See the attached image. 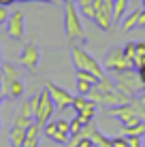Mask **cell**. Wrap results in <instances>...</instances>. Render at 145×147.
<instances>
[{"label":"cell","instance_id":"cell-1","mask_svg":"<svg viewBox=\"0 0 145 147\" xmlns=\"http://www.w3.org/2000/svg\"><path fill=\"white\" fill-rule=\"evenodd\" d=\"M64 34H66L71 45H86L88 43L86 28H83V22H81V13H79V7L75 2L64 4Z\"/></svg>","mask_w":145,"mask_h":147},{"label":"cell","instance_id":"cell-2","mask_svg":"<svg viewBox=\"0 0 145 147\" xmlns=\"http://www.w3.org/2000/svg\"><path fill=\"white\" fill-rule=\"evenodd\" d=\"M71 58H73V64H75V68H77V70H83V73L96 75L98 81L107 77V75H105L103 64L98 62L92 53H88L81 45H71Z\"/></svg>","mask_w":145,"mask_h":147},{"label":"cell","instance_id":"cell-3","mask_svg":"<svg viewBox=\"0 0 145 147\" xmlns=\"http://www.w3.org/2000/svg\"><path fill=\"white\" fill-rule=\"evenodd\" d=\"M32 107H34V121H36L41 128L51 121V115H53V109H56V102H53L51 94L47 92V90H43L41 94L32 96Z\"/></svg>","mask_w":145,"mask_h":147},{"label":"cell","instance_id":"cell-4","mask_svg":"<svg viewBox=\"0 0 145 147\" xmlns=\"http://www.w3.org/2000/svg\"><path fill=\"white\" fill-rule=\"evenodd\" d=\"M103 68L105 73L119 75V73H126V70H132V62L128 60V55L124 53L122 47H111L103 58Z\"/></svg>","mask_w":145,"mask_h":147},{"label":"cell","instance_id":"cell-5","mask_svg":"<svg viewBox=\"0 0 145 147\" xmlns=\"http://www.w3.org/2000/svg\"><path fill=\"white\" fill-rule=\"evenodd\" d=\"M115 85L122 92H126L128 96H134L137 92H143V81H141V77H139V73L134 75L132 70H126V73H119V75H115Z\"/></svg>","mask_w":145,"mask_h":147},{"label":"cell","instance_id":"cell-6","mask_svg":"<svg viewBox=\"0 0 145 147\" xmlns=\"http://www.w3.org/2000/svg\"><path fill=\"white\" fill-rule=\"evenodd\" d=\"M45 90L51 94V98H53V102H56L58 111H64L66 107H73V98H75V96L68 92L66 88H62V85H58V83H51V81H47Z\"/></svg>","mask_w":145,"mask_h":147},{"label":"cell","instance_id":"cell-7","mask_svg":"<svg viewBox=\"0 0 145 147\" xmlns=\"http://www.w3.org/2000/svg\"><path fill=\"white\" fill-rule=\"evenodd\" d=\"M17 62L22 64V66H26L28 70H36L38 64H41V49H38L36 43H28L24 45L22 53H19Z\"/></svg>","mask_w":145,"mask_h":147},{"label":"cell","instance_id":"cell-8","mask_svg":"<svg viewBox=\"0 0 145 147\" xmlns=\"http://www.w3.org/2000/svg\"><path fill=\"white\" fill-rule=\"evenodd\" d=\"M109 115H115L117 121L124 126V128H128V126H134V124H139V121H143V119L137 115V111H134V107H132L130 102L122 105V107H115V109H109Z\"/></svg>","mask_w":145,"mask_h":147},{"label":"cell","instance_id":"cell-9","mask_svg":"<svg viewBox=\"0 0 145 147\" xmlns=\"http://www.w3.org/2000/svg\"><path fill=\"white\" fill-rule=\"evenodd\" d=\"M7 32L13 40L24 38V34H26V17H24L22 11L11 13V17H9V22H7Z\"/></svg>","mask_w":145,"mask_h":147},{"label":"cell","instance_id":"cell-10","mask_svg":"<svg viewBox=\"0 0 145 147\" xmlns=\"http://www.w3.org/2000/svg\"><path fill=\"white\" fill-rule=\"evenodd\" d=\"M43 132H45L47 139H51L53 143H60V145H68V141H71V134L64 132V130H60V126L56 121H49V124L43 128Z\"/></svg>","mask_w":145,"mask_h":147},{"label":"cell","instance_id":"cell-11","mask_svg":"<svg viewBox=\"0 0 145 147\" xmlns=\"http://www.w3.org/2000/svg\"><path fill=\"white\" fill-rule=\"evenodd\" d=\"M17 79H19L17 68H15L11 62H4V75H2V94H7V90L11 88V83H15Z\"/></svg>","mask_w":145,"mask_h":147},{"label":"cell","instance_id":"cell-12","mask_svg":"<svg viewBox=\"0 0 145 147\" xmlns=\"http://www.w3.org/2000/svg\"><path fill=\"white\" fill-rule=\"evenodd\" d=\"M139 15H141V9H134V11H130L126 15V17L122 19V30L124 32H130V30L137 28V24H139Z\"/></svg>","mask_w":145,"mask_h":147},{"label":"cell","instance_id":"cell-13","mask_svg":"<svg viewBox=\"0 0 145 147\" xmlns=\"http://www.w3.org/2000/svg\"><path fill=\"white\" fill-rule=\"evenodd\" d=\"M96 111H98V105L92 100V102H90V107H86L81 113H77V117H79V121H81L83 126H86V124H90V121H94V117H96Z\"/></svg>","mask_w":145,"mask_h":147},{"label":"cell","instance_id":"cell-14","mask_svg":"<svg viewBox=\"0 0 145 147\" xmlns=\"http://www.w3.org/2000/svg\"><path fill=\"white\" fill-rule=\"evenodd\" d=\"M24 92H26V85H24L22 79H17L15 83H11V88L7 90V94H4V96H9L11 100H19L24 96Z\"/></svg>","mask_w":145,"mask_h":147},{"label":"cell","instance_id":"cell-15","mask_svg":"<svg viewBox=\"0 0 145 147\" xmlns=\"http://www.w3.org/2000/svg\"><path fill=\"white\" fill-rule=\"evenodd\" d=\"M26 132H28L26 128L13 126L11 134H9V139H11V145H13V147H22V145H24V141H26Z\"/></svg>","mask_w":145,"mask_h":147},{"label":"cell","instance_id":"cell-16","mask_svg":"<svg viewBox=\"0 0 145 147\" xmlns=\"http://www.w3.org/2000/svg\"><path fill=\"white\" fill-rule=\"evenodd\" d=\"M128 2L130 0H115V11H113V22L119 24L126 15V9H128Z\"/></svg>","mask_w":145,"mask_h":147},{"label":"cell","instance_id":"cell-17","mask_svg":"<svg viewBox=\"0 0 145 147\" xmlns=\"http://www.w3.org/2000/svg\"><path fill=\"white\" fill-rule=\"evenodd\" d=\"M90 102H92V100H90L88 96L77 94V96L73 98V109H75V113H81V111L86 109V107H90Z\"/></svg>","mask_w":145,"mask_h":147},{"label":"cell","instance_id":"cell-18","mask_svg":"<svg viewBox=\"0 0 145 147\" xmlns=\"http://www.w3.org/2000/svg\"><path fill=\"white\" fill-rule=\"evenodd\" d=\"M124 134L143 136V134H145V121H139V124H134V126H128V128H124Z\"/></svg>","mask_w":145,"mask_h":147},{"label":"cell","instance_id":"cell-19","mask_svg":"<svg viewBox=\"0 0 145 147\" xmlns=\"http://www.w3.org/2000/svg\"><path fill=\"white\" fill-rule=\"evenodd\" d=\"M34 124V117H26V115H22V113H17V117H15V124L13 126H19V128H30V126Z\"/></svg>","mask_w":145,"mask_h":147},{"label":"cell","instance_id":"cell-20","mask_svg":"<svg viewBox=\"0 0 145 147\" xmlns=\"http://www.w3.org/2000/svg\"><path fill=\"white\" fill-rule=\"evenodd\" d=\"M19 113L26 115V117H34V107H32V100H24L22 107H19Z\"/></svg>","mask_w":145,"mask_h":147},{"label":"cell","instance_id":"cell-21","mask_svg":"<svg viewBox=\"0 0 145 147\" xmlns=\"http://www.w3.org/2000/svg\"><path fill=\"white\" fill-rule=\"evenodd\" d=\"M124 53H126L128 55V60H130V62H132V58H134V53H137V43H134V40H128V43L126 45H124Z\"/></svg>","mask_w":145,"mask_h":147},{"label":"cell","instance_id":"cell-22","mask_svg":"<svg viewBox=\"0 0 145 147\" xmlns=\"http://www.w3.org/2000/svg\"><path fill=\"white\" fill-rule=\"evenodd\" d=\"M81 130H83V124H81V121H79V117H77V115H75V117L71 119V136L79 134V132H81Z\"/></svg>","mask_w":145,"mask_h":147},{"label":"cell","instance_id":"cell-23","mask_svg":"<svg viewBox=\"0 0 145 147\" xmlns=\"http://www.w3.org/2000/svg\"><path fill=\"white\" fill-rule=\"evenodd\" d=\"M128 139V145L130 147H143V136H132V134H126Z\"/></svg>","mask_w":145,"mask_h":147},{"label":"cell","instance_id":"cell-24","mask_svg":"<svg viewBox=\"0 0 145 147\" xmlns=\"http://www.w3.org/2000/svg\"><path fill=\"white\" fill-rule=\"evenodd\" d=\"M113 147H130V145H128L126 134H124V136H115V139H113Z\"/></svg>","mask_w":145,"mask_h":147},{"label":"cell","instance_id":"cell-25","mask_svg":"<svg viewBox=\"0 0 145 147\" xmlns=\"http://www.w3.org/2000/svg\"><path fill=\"white\" fill-rule=\"evenodd\" d=\"M9 17H11V15H9V11H7V7H2V4H0V26H2V24H7V22H9Z\"/></svg>","mask_w":145,"mask_h":147},{"label":"cell","instance_id":"cell-26","mask_svg":"<svg viewBox=\"0 0 145 147\" xmlns=\"http://www.w3.org/2000/svg\"><path fill=\"white\" fill-rule=\"evenodd\" d=\"M145 28V7L141 9V15H139V24H137V30H143Z\"/></svg>","mask_w":145,"mask_h":147},{"label":"cell","instance_id":"cell-27","mask_svg":"<svg viewBox=\"0 0 145 147\" xmlns=\"http://www.w3.org/2000/svg\"><path fill=\"white\" fill-rule=\"evenodd\" d=\"M77 147H96V145H94V141H92V139H81Z\"/></svg>","mask_w":145,"mask_h":147},{"label":"cell","instance_id":"cell-28","mask_svg":"<svg viewBox=\"0 0 145 147\" xmlns=\"http://www.w3.org/2000/svg\"><path fill=\"white\" fill-rule=\"evenodd\" d=\"M94 4V0H77V7L79 9H83V7H92Z\"/></svg>","mask_w":145,"mask_h":147},{"label":"cell","instance_id":"cell-29","mask_svg":"<svg viewBox=\"0 0 145 147\" xmlns=\"http://www.w3.org/2000/svg\"><path fill=\"white\" fill-rule=\"evenodd\" d=\"M15 2H17V0H0L2 7H11V4H15Z\"/></svg>","mask_w":145,"mask_h":147},{"label":"cell","instance_id":"cell-30","mask_svg":"<svg viewBox=\"0 0 145 147\" xmlns=\"http://www.w3.org/2000/svg\"><path fill=\"white\" fill-rule=\"evenodd\" d=\"M17 2H56V0H17Z\"/></svg>","mask_w":145,"mask_h":147},{"label":"cell","instance_id":"cell-31","mask_svg":"<svg viewBox=\"0 0 145 147\" xmlns=\"http://www.w3.org/2000/svg\"><path fill=\"white\" fill-rule=\"evenodd\" d=\"M137 73H139V77H141V81H143V83H145V66H141V68H139V70H137Z\"/></svg>","mask_w":145,"mask_h":147},{"label":"cell","instance_id":"cell-32","mask_svg":"<svg viewBox=\"0 0 145 147\" xmlns=\"http://www.w3.org/2000/svg\"><path fill=\"white\" fill-rule=\"evenodd\" d=\"M2 75H4V62L0 60V79H2Z\"/></svg>","mask_w":145,"mask_h":147},{"label":"cell","instance_id":"cell-33","mask_svg":"<svg viewBox=\"0 0 145 147\" xmlns=\"http://www.w3.org/2000/svg\"><path fill=\"white\" fill-rule=\"evenodd\" d=\"M2 100H4V94L0 92V107H2Z\"/></svg>","mask_w":145,"mask_h":147},{"label":"cell","instance_id":"cell-34","mask_svg":"<svg viewBox=\"0 0 145 147\" xmlns=\"http://www.w3.org/2000/svg\"><path fill=\"white\" fill-rule=\"evenodd\" d=\"M141 102H143V105H145V94H143V96H141Z\"/></svg>","mask_w":145,"mask_h":147},{"label":"cell","instance_id":"cell-35","mask_svg":"<svg viewBox=\"0 0 145 147\" xmlns=\"http://www.w3.org/2000/svg\"><path fill=\"white\" fill-rule=\"evenodd\" d=\"M62 2H64V4H66V2H75V0H62Z\"/></svg>","mask_w":145,"mask_h":147},{"label":"cell","instance_id":"cell-36","mask_svg":"<svg viewBox=\"0 0 145 147\" xmlns=\"http://www.w3.org/2000/svg\"><path fill=\"white\" fill-rule=\"evenodd\" d=\"M0 92H2V79H0Z\"/></svg>","mask_w":145,"mask_h":147},{"label":"cell","instance_id":"cell-37","mask_svg":"<svg viewBox=\"0 0 145 147\" xmlns=\"http://www.w3.org/2000/svg\"><path fill=\"white\" fill-rule=\"evenodd\" d=\"M143 147H145V134H143Z\"/></svg>","mask_w":145,"mask_h":147},{"label":"cell","instance_id":"cell-38","mask_svg":"<svg viewBox=\"0 0 145 147\" xmlns=\"http://www.w3.org/2000/svg\"><path fill=\"white\" fill-rule=\"evenodd\" d=\"M0 55H2V45H0Z\"/></svg>","mask_w":145,"mask_h":147},{"label":"cell","instance_id":"cell-39","mask_svg":"<svg viewBox=\"0 0 145 147\" xmlns=\"http://www.w3.org/2000/svg\"><path fill=\"white\" fill-rule=\"evenodd\" d=\"M0 128H2V119H0Z\"/></svg>","mask_w":145,"mask_h":147},{"label":"cell","instance_id":"cell-40","mask_svg":"<svg viewBox=\"0 0 145 147\" xmlns=\"http://www.w3.org/2000/svg\"><path fill=\"white\" fill-rule=\"evenodd\" d=\"M143 94H145V85H143Z\"/></svg>","mask_w":145,"mask_h":147},{"label":"cell","instance_id":"cell-41","mask_svg":"<svg viewBox=\"0 0 145 147\" xmlns=\"http://www.w3.org/2000/svg\"><path fill=\"white\" fill-rule=\"evenodd\" d=\"M143 7H145V0H143Z\"/></svg>","mask_w":145,"mask_h":147},{"label":"cell","instance_id":"cell-42","mask_svg":"<svg viewBox=\"0 0 145 147\" xmlns=\"http://www.w3.org/2000/svg\"><path fill=\"white\" fill-rule=\"evenodd\" d=\"M75 2H77V0H75Z\"/></svg>","mask_w":145,"mask_h":147}]
</instances>
